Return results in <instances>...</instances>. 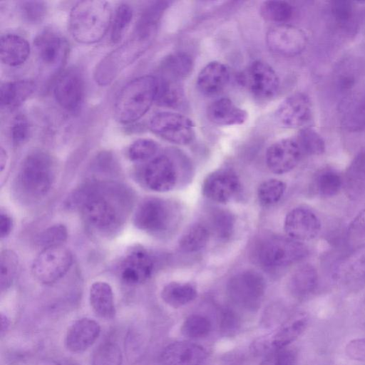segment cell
<instances>
[{
    "instance_id": "49",
    "label": "cell",
    "mask_w": 365,
    "mask_h": 365,
    "mask_svg": "<svg viewBox=\"0 0 365 365\" xmlns=\"http://www.w3.org/2000/svg\"><path fill=\"white\" fill-rule=\"evenodd\" d=\"M122 355L118 346L108 342L101 345L96 351L92 365H121Z\"/></svg>"
},
{
    "instance_id": "46",
    "label": "cell",
    "mask_w": 365,
    "mask_h": 365,
    "mask_svg": "<svg viewBox=\"0 0 365 365\" xmlns=\"http://www.w3.org/2000/svg\"><path fill=\"white\" fill-rule=\"evenodd\" d=\"M158 145L155 141L140 138L134 141L128 150V155L130 160L142 162L151 159L157 153Z\"/></svg>"
},
{
    "instance_id": "18",
    "label": "cell",
    "mask_w": 365,
    "mask_h": 365,
    "mask_svg": "<svg viewBox=\"0 0 365 365\" xmlns=\"http://www.w3.org/2000/svg\"><path fill=\"white\" fill-rule=\"evenodd\" d=\"M284 230L291 239L299 242L309 240L319 234L321 222L312 210L305 207H295L286 215Z\"/></svg>"
},
{
    "instance_id": "22",
    "label": "cell",
    "mask_w": 365,
    "mask_h": 365,
    "mask_svg": "<svg viewBox=\"0 0 365 365\" xmlns=\"http://www.w3.org/2000/svg\"><path fill=\"white\" fill-rule=\"evenodd\" d=\"M101 327L98 322L89 318L76 321L68 329L66 336L67 349L80 353L88 349L98 338Z\"/></svg>"
},
{
    "instance_id": "25",
    "label": "cell",
    "mask_w": 365,
    "mask_h": 365,
    "mask_svg": "<svg viewBox=\"0 0 365 365\" xmlns=\"http://www.w3.org/2000/svg\"><path fill=\"white\" fill-rule=\"evenodd\" d=\"M333 278L339 282L350 283L365 277V247L354 250L334 267Z\"/></svg>"
},
{
    "instance_id": "11",
    "label": "cell",
    "mask_w": 365,
    "mask_h": 365,
    "mask_svg": "<svg viewBox=\"0 0 365 365\" xmlns=\"http://www.w3.org/2000/svg\"><path fill=\"white\" fill-rule=\"evenodd\" d=\"M81 205L85 220L94 228L108 230L118 225V210L110 200L101 194L88 193L83 197Z\"/></svg>"
},
{
    "instance_id": "40",
    "label": "cell",
    "mask_w": 365,
    "mask_h": 365,
    "mask_svg": "<svg viewBox=\"0 0 365 365\" xmlns=\"http://www.w3.org/2000/svg\"><path fill=\"white\" fill-rule=\"evenodd\" d=\"M235 226L233 215L227 210H217L212 213L210 225L208 228L210 233H214L218 238L226 240L232 235Z\"/></svg>"
},
{
    "instance_id": "30",
    "label": "cell",
    "mask_w": 365,
    "mask_h": 365,
    "mask_svg": "<svg viewBox=\"0 0 365 365\" xmlns=\"http://www.w3.org/2000/svg\"><path fill=\"white\" fill-rule=\"evenodd\" d=\"M347 196L357 200L365 193V150L359 152L349 165L344 180Z\"/></svg>"
},
{
    "instance_id": "15",
    "label": "cell",
    "mask_w": 365,
    "mask_h": 365,
    "mask_svg": "<svg viewBox=\"0 0 365 365\" xmlns=\"http://www.w3.org/2000/svg\"><path fill=\"white\" fill-rule=\"evenodd\" d=\"M303 155L295 138H284L268 148L266 153V163L271 172L281 175L294 169Z\"/></svg>"
},
{
    "instance_id": "53",
    "label": "cell",
    "mask_w": 365,
    "mask_h": 365,
    "mask_svg": "<svg viewBox=\"0 0 365 365\" xmlns=\"http://www.w3.org/2000/svg\"><path fill=\"white\" fill-rule=\"evenodd\" d=\"M220 329L225 333L236 330L240 325V318L233 311L222 309L219 314Z\"/></svg>"
},
{
    "instance_id": "23",
    "label": "cell",
    "mask_w": 365,
    "mask_h": 365,
    "mask_svg": "<svg viewBox=\"0 0 365 365\" xmlns=\"http://www.w3.org/2000/svg\"><path fill=\"white\" fill-rule=\"evenodd\" d=\"M207 357L205 349L196 344L176 341L163 351L161 359L165 365H200Z\"/></svg>"
},
{
    "instance_id": "4",
    "label": "cell",
    "mask_w": 365,
    "mask_h": 365,
    "mask_svg": "<svg viewBox=\"0 0 365 365\" xmlns=\"http://www.w3.org/2000/svg\"><path fill=\"white\" fill-rule=\"evenodd\" d=\"M307 247L289 237L274 236L264 240L257 250L259 263L268 269L284 267L304 259Z\"/></svg>"
},
{
    "instance_id": "31",
    "label": "cell",
    "mask_w": 365,
    "mask_h": 365,
    "mask_svg": "<svg viewBox=\"0 0 365 365\" xmlns=\"http://www.w3.org/2000/svg\"><path fill=\"white\" fill-rule=\"evenodd\" d=\"M342 123L350 131L365 129V94H354L344 99Z\"/></svg>"
},
{
    "instance_id": "14",
    "label": "cell",
    "mask_w": 365,
    "mask_h": 365,
    "mask_svg": "<svg viewBox=\"0 0 365 365\" xmlns=\"http://www.w3.org/2000/svg\"><path fill=\"white\" fill-rule=\"evenodd\" d=\"M143 180L151 190L166 192L172 190L178 182V171L173 161L162 155L152 158L143 170Z\"/></svg>"
},
{
    "instance_id": "12",
    "label": "cell",
    "mask_w": 365,
    "mask_h": 365,
    "mask_svg": "<svg viewBox=\"0 0 365 365\" xmlns=\"http://www.w3.org/2000/svg\"><path fill=\"white\" fill-rule=\"evenodd\" d=\"M266 43L269 48L277 54L294 56L304 50L307 38L302 29L289 24H279L267 31Z\"/></svg>"
},
{
    "instance_id": "10",
    "label": "cell",
    "mask_w": 365,
    "mask_h": 365,
    "mask_svg": "<svg viewBox=\"0 0 365 365\" xmlns=\"http://www.w3.org/2000/svg\"><path fill=\"white\" fill-rule=\"evenodd\" d=\"M240 81L254 96L267 99L274 97L279 88V80L267 63L255 61L240 76Z\"/></svg>"
},
{
    "instance_id": "37",
    "label": "cell",
    "mask_w": 365,
    "mask_h": 365,
    "mask_svg": "<svg viewBox=\"0 0 365 365\" xmlns=\"http://www.w3.org/2000/svg\"><path fill=\"white\" fill-rule=\"evenodd\" d=\"M260 14L267 21L284 24L293 15L292 5L284 1H266L259 9Z\"/></svg>"
},
{
    "instance_id": "19",
    "label": "cell",
    "mask_w": 365,
    "mask_h": 365,
    "mask_svg": "<svg viewBox=\"0 0 365 365\" xmlns=\"http://www.w3.org/2000/svg\"><path fill=\"white\" fill-rule=\"evenodd\" d=\"M153 268L150 255L143 248H135L121 261L119 274L124 282L135 285L147 281L151 277Z\"/></svg>"
},
{
    "instance_id": "34",
    "label": "cell",
    "mask_w": 365,
    "mask_h": 365,
    "mask_svg": "<svg viewBox=\"0 0 365 365\" xmlns=\"http://www.w3.org/2000/svg\"><path fill=\"white\" fill-rule=\"evenodd\" d=\"M359 66L355 61H346L340 65L335 75V86L337 91L344 97L354 95V91L359 81Z\"/></svg>"
},
{
    "instance_id": "39",
    "label": "cell",
    "mask_w": 365,
    "mask_h": 365,
    "mask_svg": "<svg viewBox=\"0 0 365 365\" xmlns=\"http://www.w3.org/2000/svg\"><path fill=\"white\" fill-rule=\"evenodd\" d=\"M286 190V184L277 179H269L262 182L257 189V197L263 206L277 203Z\"/></svg>"
},
{
    "instance_id": "52",
    "label": "cell",
    "mask_w": 365,
    "mask_h": 365,
    "mask_svg": "<svg viewBox=\"0 0 365 365\" xmlns=\"http://www.w3.org/2000/svg\"><path fill=\"white\" fill-rule=\"evenodd\" d=\"M30 134V125L24 115H18L12 121L11 127V137L14 145L24 143Z\"/></svg>"
},
{
    "instance_id": "9",
    "label": "cell",
    "mask_w": 365,
    "mask_h": 365,
    "mask_svg": "<svg viewBox=\"0 0 365 365\" xmlns=\"http://www.w3.org/2000/svg\"><path fill=\"white\" fill-rule=\"evenodd\" d=\"M265 292V281L255 271H246L232 277L227 284L231 300L247 310L257 309Z\"/></svg>"
},
{
    "instance_id": "16",
    "label": "cell",
    "mask_w": 365,
    "mask_h": 365,
    "mask_svg": "<svg viewBox=\"0 0 365 365\" xmlns=\"http://www.w3.org/2000/svg\"><path fill=\"white\" fill-rule=\"evenodd\" d=\"M58 103L71 113L78 112L84 97V83L81 75L76 70H68L57 79L53 89Z\"/></svg>"
},
{
    "instance_id": "27",
    "label": "cell",
    "mask_w": 365,
    "mask_h": 365,
    "mask_svg": "<svg viewBox=\"0 0 365 365\" xmlns=\"http://www.w3.org/2000/svg\"><path fill=\"white\" fill-rule=\"evenodd\" d=\"M30 54L29 43L24 37L7 34L0 41L1 61L6 65L17 66L23 64Z\"/></svg>"
},
{
    "instance_id": "38",
    "label": "cell",
    "mask_w": 365,
    "mask_h": 365,
    "mask_svg": "<svg viewBox=\"0 0 365 365\" xmlns=\"http://www.w3.org/2000/svg\"><path fill=\"white\" fill-rule=\"evenodd\" d=\"M355 6L353 2L339 0L331 3V12L336 24L341 29L351 31L354 27Z\"/></svg>"
},
{
    "instance_id": "41",
    "label": "cell",
    "mask_w": 365,
    "mask_h": 365,
    "mask_svg": "<svg viewBox=\"0 0 365 365\" xmlns=\"http://www.w3.org/2000/svg\"><path fill=\"white\" fill-rule=\"evenodd\" d=\"M295 138L302 149L303 155H320L325 150L324 140L312 128H304L302 129Z\"/></svg>"
},
{
    "instance_id": "50",
    "label": "cell",
    "mask_w": 365,
    "mask_h": 365,
    "mask_svg": "<svg viewBox=\"0 0 365 365\" xmlns=\"http://www.w3.org/2000/svg\"><path fill=\"white\" fill-rule=\"evenodd\" d=\"M21 11L23 16L29 22H41L45 16L46 7L43 1H26L21 4Z\"/></svg>"
},
{
    "instance_id": "36",
    "label": "cell",
    "mask_w": 365,
    "mask_h": 365,
    "mask_svg": "<svg viewBox=\"0 0 365 365\" xmlns=\"http://www.w3.org/2000/svg\"><path fill=\"white\" fill-rule=\"evenodd\" d=\"M192 68V59L184 53L169 56L163 66V78L178 81L188 75Z\"/></svg>"
},
{
    "instance_id": "6",
    "label": "cell",
    "mask_w": 365,
    "mask_h": 365,
    "mask_svg": "<svg viewBox=\"0 0 365 365\" xmlns=\"http://www.w3.org/2000/svg\"><path fill=\"white\" fill-rule=\"evenodd\" d=\"M73 264L71 251L63 245L41 250L34 259L31 272L40 282L50 284L62 278Z\"/></svg>"
},
{
    "instance_id": "44",
    "label": "cell",
    "mask_w": 365,
    "mask_h": 365,
    "mask_svg": "<svg viewBox=\"0 0 365 365\" xmlns=\"http://www.w3.org/2000/svg\"><path fill=\"white\" fill-rule=\"evenodd\" d=\"M133 18L132 8L126 4H120L114 14L110 38L113 43L119 42L123 37Z\"/></svg>"
},
{
    "instance_id": "26",
    "label": "cell",
    "mask_w": 365,
    "mask_h": 365,
    "mask_svg": "<svg viewBox=\"0 0 365 365\" xmlns=\"http://www.w3.org/2000/svg\"><path fill=\"white\" fill-rule=\"evenodd\" d=\"M207 115L210 121L220 125H241L248 115L245 110L227 98L212 102L207 108Z\"/></svg>"
},
{
    "instance_id": "47",
    "label": "cell",
    "mask_w": 365,
    "mask_h": 365,
    "mask_svg": "<svg viewBox=\"0 0 365 365\" xmlns=\"http://www.w3.org/2000/svg\"><path fill=\"white\" fill-rule=\"evenodd\" d=\"M68 237L67 229L62 224H56L48 227L40 232L36 239V244L43 247H48L62 245Z\"/></svg>"
},
{
    "instance_id": "8",
    "label": "cell",
    "mask_w": 365,
    "mask_h": 365,
    "mask_svg": "<svg viewBox=\"0 0 365 365\" xmlns=\"http://www.w3.org/2000/svg\"><path fill=\"white\" fill-rule=\"evenodd\" d=\"M150 129L163 139L178 145H187L195 138V124L180 113L162 111L155 114L149 122Z\"/></svg>"
},
{
    "instance_id": "29",
    "label": "cell",
    "mask_w": 365,
    "mask_h": 365,
    "mask_svg": "<svg viewBox=\"0 0 365 365\" xmlns=\"http://www.w3.org/2000/svg\"><path fill=\"white\" fill-rule=\"evenodd\" d=\"M89 299L93 312L100 317L110 319L115 314L113 293L109 284L94 282L89 292Z\"/></svg>"
},
{
    "instance_id": "55",
    "label": "cell",
    "mask_w": 365,
    "mask_h": 365,
    "mask_svg": "<svg viewBox=\"0 0 365 365\" xmlns=\"http://www.w3.org/2000/svg\"><path fill=\"white\" fill-rule=\"evenodd\" d=\"M13 222L11 217L1 211L0 214V236L1 239L6 237L10 234Z\"/></svg>"
},
{
    "instance_id": "2",
    "label": "cell",
    "mask_w": 365,
    "mask_h": 365,
    "mask_svg": "<svg viewBox=\"0 0 365 365\" xmlns=\"http://www.w3.org/2000/svg\"><path fill=\"white\" fill-rule=\"evenodd\" d=\"M158 78L151 75L139 76L128 82L119 92L114 105V114L123 124L142 118L156 101Z\"/></svg>"
},
{
    "instance_id": "21",
    "label": "cell",
    "mask_w": 365,
    "mask_h": 365,
    "mask_svg": "<svg viewBox=\"0 0 365 365\" xmlns=\"http://www.w3.org/2000/svg\"><path fill=\"white\" fill-rule=\"evenodd\" d=\"M308 322L309 317L305 313L292 315L263 341V346L270 352L287 347L304 331Z\"/></svg>"
},
{
    "instance_id": "33",
    "label": "cell",
    "mask_w": 365,
    "mask_h": 365,
    "mask_svg": "<svg viewBox=\"0 0 365 365\" xmlns=\"http://www.w3.org/2000/svg\"><path fill=\"white\" fill-rule=\"evenodd\" d=\"M196 297L195 287L185 282H170L161 291L163 300L173 308L182 307L193 301Z\"/></svg>"
},
{
    "instance_id": "54",
    "label": "cell",
    "mask_w": 365,
    "mask_h": 365,
    "mask_svg": "<svg viewBox=\"0 0 365 365\" xmlns=\"http://www.w3.org/2000/svg\"><path fill=\"white\" fill-rule=\"evenodd\" d=\"M347 356L357 361H365V338L350 341L345 348Z\"/></svg>"
},
{
    "instance_id": "57",
    "label": "cell",
    "mask_w": 365,
    "mask_h": 365,
    "mask_svg": "<svg viewBox=\"0 0 365 365\" xmlns=\"http://www.w3.org/2000/svg\"><path fill=\"white\" fill-rule=\"evenodd\" d=\"M1 334L5 331L9 326V319L6 316L1 314Z\"/></svg>"
},
{
    "instance_id": "42",
    "label": "cell",
    "mask_w": 365,
    "mask_h": 365,
    "mask_svg": "<svg viewBox=\"0 0 365 365\" xmlns=\"http://www.w3.org/2000/svg\"><path fill=\"white\" fill-rule=\"evenodd\" d=\"M19 258L17 255L11 250H5L0 255V282L1 289H8L12 284L18 269Z\"/></svg>"
},
{
    "instance_id": "32",
    "label": "cell",
    "mask_w": 365,
    "mask_h": 365,
    "mask_svg": "<svg viewBox=\"0 0 365 365\" xmlns=\"http://www.w3.org/2000/svg\"><path fill=\"white\" fill-rule=\"evenodd\" d=\"M35 83L30 80H19L1 84V106L15 108L24 103L34 91Z\"/></svg>"
},
{
    "instance_id": "24",
    "label": "cell",
    "mask_w": 365,
    "mask_h": 365,
    "mask_svg": "<svg viewBox=\"0 0 365 365\" xmlns=\"http://www.w3.org/2000/svg\"><path fill=\"white\" fill-rule=\"evenodd\" d=\"M230 80V71L221 62L212 61L199 73L197 86L201 93L212 96L224 89Z\"/></svg>"
},
{
    "instance_id": "45",
    "label": "cell",
    "mask_w": 365,
    "mask_h": 365,
    "mask_svg": "<svg viewBox=\"0 0 365 365\" xmlns=\"http://www.w3.org/2000/svg\"><path fill=\"white\" fill-rule=\"evenodd\" d=\"M211 330V322L201 314H192L187 317L181 327L182 334L192 339L206 336Z\"/></svg>"
},
{
    "instance_id": "17",
    "label": "cell",
    "mask_w": 365,
    "mask_h": 365,
    "mask_svg": "<svg viewBox=\"0 0 365 365\" xmlns=\"http://www.w3.org/2000/svg\"><path fill=\"white\" fill-rule=\"evenodd\" d=\"M240 182L237 174L230 169H220L210 173L202 183V193L217 202L230 201L239 191Z\"/></svg>"
},
{
    "instance_id": "51",
    "label": "cell",
    "mask_w": 365,
    "mask_h": 365,
    "mask_svg": "<svg viewBox=\"0 0 365 365\" xmlns=\"http://www.w3.org/2000/svg\"><path fill=\"white\" fill-rule=\"evenodd\" d=\"M296 359V351L286 347L270 352L259 365H294Z\"/></svg>"
},
{
    "instance_id": "43",
    "label": "cell",
    "mask_w": 365,
    "mask_h": 365,
    "mask_svg": "<svg viewBox=\"0 0 365 365\" xmlns=\"http://www.w3.org/2000/svg\"><path fill=\"white\" fill-rule=\"evenodd\" d=\"M341 175L333 170H325L317 175L316 187L320 195L331 197L336 195L343 185Z\"/></svg>"
},
{
    "instance_id": "56",
    "label": "cell",
    "mask_w": 365,
    "mask_h": 365,
    "mask_svg": "<svg viewBox=\"0 0 365 365\" xmlns=\"http://www.w3.org/2000/svg\"><path fill=\"white\" fill-rule=\"evenodd\" d=\"M0 163H1V171L3 172V170L5 168L6 160H7V155L6 152L4 150L3 148H1V152H0Z\"/></svg>"
},
{
    "instance_id": "28",
    "label": "cell",
    "mask_w": 365,
    "mask_h": 365,
    "mask_svg": "<svg viewBox=\"0 0 365 365\" xmlns=\"http://www.w3.org/2000/svg\"><path fill=\"white\" fill-rule=\"evenodd\" d=\"M317 284V269L312 264H306L292 273L289 281V289L294 297L304 299L314 292Z\"/></svg>"
},
{
    "instance_id": "13",
    "label": "cell",
    "mask_w": 365,
    "mask_h": 365,
    "mask_svg": "<svg viewBox=\"0 0 365 365\" xmlns=\"http://www.w3.org/2000/svg\"><path fill=\"white\" fill-rule=\"evenodd\" d=\"M312 115L311 101L302 93H295L286 98L275 112L277 123L285 128H297L305 125L311 120Z\"/></svg>"
},
{
    "instance_id": "5",
    "label": "cell",
    "mask_w": 365,
    "mask_h": 365,
    "mask_svg": "<svg viewBox=\"0 0 365 365\" xmlns=\"http://www.w3.org/2000/svg\"><path fill=\"white\" fill-rule=\"evenodd\" d=\"M149 38L135 33L132 38L106 56L96 68V82L103 86L109 84L124 68L143 53Z\"/></svg>"
},
{
    "instance_id": "7",
    "label": "cell",
    "mask_w": 365,
    "mask_h": 365,
    "mask_svg": "<svg viewBox=\"0 0 365 365\" xmlns=\"http://www.w3.org/2000/svg\"><path fill=\"white\" fill-rule=\"evenodd\" d=\"M175 217L174 207L171 204L153 197L140 203L134 215L133 222L140 230L159 234L168 230L174 222Z\"/></svg>"
},
{
    "instance_id": "1",
    "label": "cell",
    "mask_w": 365,
    "mask_h": 365,
    "mask_svg": "<svg viewBox=\"0 0 365 365\" xmlns=\"http://www.w3.org/2000/svg\"><path fill=\"white\" fill-rule=\"evenodd\" d=\"M112 21V9L108 1L84 0L71 9L69 31L78 43L91 44L103 38Z\"/></svg>"
},
{
    "instance_id": "20",
    "label": "cell",
    "mask_w": 365,
    "mask_h": 365,
    "mask_svg": "<svg viewBox=\"0 0 365 365\" xmlns=\"http://www.w3.org/2000/svg\"><path fill=\"white\" fill-rule=\"evenodd\" d=\"M34 47L40 62L50 68L61 65L68 53L66 41L50 29L43 31L36 37Z\"/></svg>"
},
{
    "instance_id": "35",
    "label": "cell",
    "mask_w": 365,
    "mask_h": 365,
    "mask_svg": "<svg viewBox=\"0 0 365 365\" xmlns=\"http://www.w3.org/2000/svg\"><path fill=\"white\" fill-rule=\"evenodd\" d=\"M210 231L206 225L197 222L190 226L180 237L178 246L186 253H192L204 248L210 239Z\"/></svg>"
},
{
    "instance_id": "48",
    "label": "cell",
    "mask_w": 365,
    "mask_h": 365,
    "mask_svg": "<svg viewBox=\"0 0 365 365\" xmlns=\"http://www.w3.org/2000/svg\"><path fill=\"white\" fill-rule=\"evenodd\" d=\"M346 237L350 247L356 250L365 247V208L350 223Z\"/></svg>"
},
{
    "instance_id": "3",
    "label": "cell",
    "mask_w": 365,
    "mask_h": 365,
    "mask_svg": "<svg viewBox=\"0 0 365 365\" xmlns=\"http://www.w3.org/2000/svg\"><path fill=\"white\" fill-rule=\"evenodd\" d=\"M56 178V168L51 157L43 151L30 153L23 161L18 180L23 190L32 197L46 194Z\"/></svg>"
},
{
    "instance_id": "58",
    "label": "cell",
    "mask_w": 365,
    "mask_h": 365,
    "mask_svg": "<svg viewBox=\"0 0 365 365\" xmlns=\"http://www.w3.org/2000/svg\"><path fill=\"white\" fill-rule=\"evenodd\" d=\"M36 365H60V364H57L56 362H55L53 361L45 360V361H40Z\"/></svg>"
}]
</instances>
